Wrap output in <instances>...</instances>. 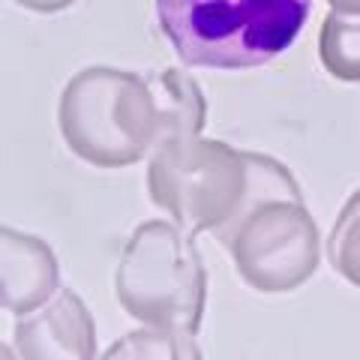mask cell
I'll list each match as a JSON object with an SVG mask.
<instances>
[{
    "label": "cell",
    "instance_id": "8",
    "mask_svg": "<svg viewBox=\"0 0 360 360\" xmlns=\"http://www.w3.org/2000/svg\"><path fill=\"white\" fill-rule=\"evenodd\" d=\"M150 84H153L156 105H160V120H162L160 144L201 135L205 120H207V103L193 78L184 70H162Z\"/></svg>",
    "mask_w": 360,
    "mask_h": 360
},
{
    "label": "cell",
    "instance_id": "2",
    "mask_svg": "<svg viewBox=\"0 0 360 360\" xmlns=\"http://www.w3.org/2000/svg\"><path fill=\"white\" fill-rule=\"evenodd\" d=\"M312 0H156L168 45L189 66L252 70L300 37Z\"/></svg>",
    "mask_w": 360,
    "mask_h": 360
},
{
    "label": "cell",
    "instance_id": "1",
    "mask_svg": "<svg viewBox=\"0 0 360 360\" xmlns=\"http://www.w3.org/2000/svg\"><path fill=\"white\" fill-rule=\"evenodd\" d=\"M148 193L189 238H225L258 195H303L295 174L267 153L238 150L217 139H180L153 150Z\"/></svg>",
    "mask_w": 360,
    "mask_h": 360
},
{
    "label": "cell",
    "instance_id": "10",
    "mask_svg": "<svg viewBox=\"0 0 360 360\" xmlns=\"http://www.w3.org/2000/svg\"><path fill=\"white\" fill-rule=\"evenodd\" d=\"M105 357L108 360H117V357H174V360H189L193 357V360H198L201 352L195 345V336L144 324L141 330L127 333L123 340H117L105 352Z\"/></svg>",
    "mask_w": 360,
    "mask_h": 360
},
{
    "label": "cell",
    "instance_id": "6",
    "mask_svg": "<svg viewBox=\"0 0 360 360\" xmlns=\"http://www.w3.org/2000/svg\"><path fill=\"white\" fill-rule=\"evenodd\" d=\"M13 340L27 360H87L96 357V324L72 288L58 291L45 307L18 315Z\"/></svg>",
    "mask_w": 360,
    "mask_h": 360
},
{
    "label": "cell",
    "instance_id": "12",
    "mask_svg": "<svg viewBox=\"0 0 360 360\" xmlns=\"http://www.w3.org/2000/svg\"><path fill=\"white\" fill-rule=\"evenodd\" d=\"M18 6L30 9V13H39V15H51V13H63L66 6H72L75 0H15Z\"/></svg>",
    "mask_w": 360,
    "mask_h": 360
},
{
    "label": "cell",
    "instance_id": "3",
    "mask_svg": "<svg viewBox=\"0 0 360 360\" xmlns=\"http://www.w3.org/2000/svg\"><path fill=\"white\" fill-rule=\"evenodd\" d=\"M58 123L72 156L96 168L141 162L162 132L153 84L111 66H90L66 82Z\"/></svg>",
    "mask_w": 360,
    "mask_h": 360
},
{
    "label": "cell",
    "instance_id": "11",
    "mask_svg": "<svg viewBox=\"0 0 360 360\" xmlns=\"http://www.w3.org/2000/svg\"><path fill=\"white\" fill-rule=\"evenodd\" d=\"M328 255H330V264L336 274L345 283L360 288V189H354L333 222Z\"/></svg>",
    "mask_w": 360,
    "mask_h": 360
},
{
    "label": "cell",
    "instance_id": "9",
    "mask_svg": "<svg viewBox=\"0 0 360 360\" xmlns=\"http://www.w3.org/2000/svg\"><path fill=\"white\" fill-rule=\"evenodd\" d=\"M319 60L336 82L360 84V15L333 13L321 21Z\"/></svg>",
    "mask_w": 360,
    "mask_h": 360
},
{
    "label": "cell",
    "instance_id": "13",
    "mask_svg": "<svg viewBox=\"0 0 360 360\" xmlns=\"http://www.w3.org/2000/svg\"><path fill=\"white\" fill-rule=\"evenodd\" d=\"M330 9L336 13H345V15H360V0H328Z\"/></svg>",
    "mask_w": 360,
    "mask_h": 360
},
{
    "label": "cell",
    "instance_id": "5",
    "mask_svg": "<svg viewBox=\"0 0 360 360\" xmlns=\"http://www.w3.org/2000/svg\"><path fill=\"white\" fill-rule=\"evenodd\" d=\"M222 243L238 276L264 295H285L307 285L321 262L319 225L303 195H258Z\"/></svg>",
    "mask_w": 360,
    "mask_h": 360
},
{
    "label": "cell",
    "instance_id": "7",
    "mask_svg": "<svg viewBox=\"0 0 360 360\" xmlns=\"http://www.w3.org/2000/svg\"><path fill=\"white\" fill-rule=\"evenodd\" d=\"M60 288L54 250L33 234L0 229V303L6 312L27 315L45 307Z\"/></svg>",
    "mask_w": 360,
    "mask_h": 360
},
{
    "label": "cell",
    "instance_id": "4",
    "mask_svg": "<svg viewBox=\"0 0 360 360\" xmlns=\"http://www.w3.org/2000/svg\"><path fill=\"white\" fill-rule=\"evenodd\" d=\"M193 240L177 222L165 219H148L132 231L115 274V295L135 321L198 333L207 303V270Z\"/></svg>",
    "mask_w": 360,
    "mask_h": 360
}]
</instances>
